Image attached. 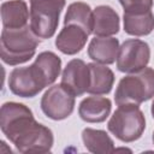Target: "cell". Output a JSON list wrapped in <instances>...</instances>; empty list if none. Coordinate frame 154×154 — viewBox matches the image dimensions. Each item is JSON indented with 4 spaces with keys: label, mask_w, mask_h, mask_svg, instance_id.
<instances>
[{
    "label": "cell",
    "mask_w": 154,
    "mask_h": 154,
    "mask_svg": "<svg viewBox=\"0 0 154 154\" xmlns=\"http://www.w3.org/2000/svg\"><path fill=\"white\" fill-rule=\"evenodd\" d=\"M0 129L6 138L23 154H43L52 150V130L38 123L31 109L20 102L8 101L0 109Z\"/></svg>",
    "instance_id": "obj_1"
},
{
    "label": "cell",
    "mask_w": 154,
    "mask_h": 154,
    "mask_svg": "<svg viewBox=\"0 0 154 154\" xmlns=\"http://www.w3.org/2000/svg\"><path fill=\"white\" fill-rule=\"evenodd\" d=\"M38 45L40 40L30 25L19 29L4 28L0 37L1 60L11 66L24 64L35 55Z\"/></svg>",
    "instance_id": "obj_2"
},
{
    "label": "cell",
    "mask_w": 154,
    "mask_h": 154,
    "mask_svg": "<svg viewBox=\"0 0 154 154\" xmlns=\"http://www.w3.org/2000/svg\"><path fill=\"white\" fill-rule=\"evenodd\" d=\"M154 97V69L144 67L123 77L114 94L117 106L137 105Z\"/></svg>",
    "instance_id": "obj_3"
},
{
    "label": "cell",
    "mask_w": 154,
    "mask_h": 154,
    "mask_svg": "<svg viewBox=\"0 0 154 154\" xmlns=\"http://www.w3.org/2000/svg\"><path fill=\"white\" fill-rule=\"evenodd\" d=\"M108 131L124 143L135 142L144 132L146 118L140 106L120 105L107 123Z\"/></svg>",
    "instance_id": "obj_4"
},
{
    "label": "cell",
    "mask_w": 154,
    "mask_h": 154,
    "mask_svg": "<svg viewBox=\"0 0 154 154\" xmlns=\"http://www.w3.org/2000/svg\"><path fill=\"white\" fill-rule=\"evenodd\" d=\"M65 4L66 0H30V28L38 38L55 34Z\"/></svg>",
    "instance_id": "obj_5"
},
{
    "label": "cell",
    "mask_w": 154,
    "mask_h": 154,
    "mask_svg": "<svg viewBox=\"0 0 154 154\" xmlns=\"http://www.w3.org/2000/svg\"><path fill=\"white\" fill-rule=\"evenodd\" d=\"M75 95L61 83L49 87L41 97V109L52 120H64L69 118L76 105Z\"/></svg>",
    "instance_id": "obj_6"
},
{
    "label": "cell",
    "mask_w": 154,
    "mask_h": 154,
    "mask_svg": "<svg viewBox=\"0 0 154 154\" xmlns=\"http://www.w3.org/2000/svg\"><path fill=\"white\" fill-rule=\"evenodd\" d=\"M150 60V47L140 38L125 40L119 46L117 69L124 73H134L144 69Z\"/></svg>",
    "instance_id": "obj_7"
},
{
    "label": "cell",
    "mask_w": 154,
    "mask_h": 154,
    "mask_svg": "<svg viewBox=\"0 0 154 154\" xmlns=\"http://www.w3.org/2000/svg\"><path fill=\"white\" fill-rule=\"evenodd\" d=\"M61 84L75 96H82L88 93L90 84V70L88 64L82 59L70 60L61 73Z\"/></svg>",
    "instance_id": "obj_8"
},
{
    "label": "cell",
    "mask_w": 154,
    "mask_h": 154,
    "mask_svg": "<svg viewBox=\"0 0 154 154\" xmlns=\"http://www.w3.org/2000/svg\"><path fill=\"white\" fill-rule=\"evenodd\" d=\"M31 71L38 84L45 89L53 84L61 71V59L51 51L41 52L30 65Z\"/></svg>",
    "instance_id": "obj_9"
},
{
    "label": "cell",
    "mask_w": 154,
    "mask_h": 154,
    "mask_svg": "<svg viewBox=\"0 0 154 154\" xmlns=\"http://www.w3.org/2000/svg\"><path fill=\"white\" fill-rule=\"evenodd\" d=\"M8 89L19 97H34L43 88L35 78L31 67H14L8 75Z\"/></svg>",
    "instance_id": "obj_10"
},
{
    "label": "cell",
    "mask_w": 154,
    "mask_h": 154,
    "mask_svg": "<svg viewBox=\"0 0 154 154\" xmlns=\"http://www.w3.org/2000/svg\"><path fill=\"white\" fill-rule=\"evenodd\" d=\"M89 34L79 25L67 24L64 25L55 38V47L63 54L75 55L79 53L88 40Z\"/></svg>",
    "instance_id": "obj_11"
},
{
    "label": "cell",
    "mask_w": 154,
    "mask_h": 154,
    "mask_svg": "<svg viewBox=\"0 0 154 154\" xmlns=\"http://www.w3.org/2000/svg\"><path fill=\"white\" fill-rule=\"evenodd\" d=\"M112 109V102L108 97L91 95L83 99L78 106L79 118L87 123L105 122Z\"/></svg>",
    "instance_id": "obj_12"
},
{
    "label": "cell",
    "mask_w": 154,
    "mask_h": 154,
    "mask_svg": "<svg viewBox=\"0 0 154 154\" xmlns=\"http://www.w3.org/2000/svg\"><path fill=\"white\" fill-rule=\"evenodd\" d=\"M119 41L112 36H95L88 46V57L99 64L111 65L117 60Z\"/></svg>",
    "instance_id": "obj_13"
},
{
    "label": "cell",
    "mask_w": 154,
    "mask_h": 154,
    "mask_svg": "<svg viewBox=\"0 0 154 154\" xmlns=\"http://www.w3.org/2000/svg\"><path fill=\"white\" fill-rule=\"evenodd\" d=\"M94 36H113L119 32L120 18L114 8L108 5H99L93 10Z\"/></svg>",
    "instance_id": "obj_14"
},
{
    "label": "cell",
    "mask_w": 154,
    "mask_h": 154,
    "mask_svg": "<svg viewBox=\"0 0 154 154\" xmlns=\"http://www.w3.org/2000/svg\"><path fill=\"white\" fill-rule=\"evenodd\" d=\"M1 22L2 28L19 29L28 25L30 10L24 0H10L1 4Z\"/></svg>",
    "instance_id": "obj_15"
},
{
    "label": "cell",
    "mask_w": 154,
    "mask_h": 154,
    "mask_svg": "<svg viewBox=\"0 0 154 154\" xmlns=\"http://www.w3.org/2000/svg\"><path fill=\"white\" fill-rule=\"evenodd\" d=\"M90 70V84L88 93L91 95H107L114 84L113 71L103 64L89 63Z\"/></svg>",
    "instance_id": "obj_16"
},
{
    "label": "cell",
    "mask_w": 154,
    "mask_h": 154,
    "mask_svg": "<svg viewBox=\"0 0 154 154\" xmlns=\"http://www.w3.org/2000/svg\"><path fill=\"white\" fill-rule=\"evenodd\" d=\"M124 31L131 36H147L154 30L153 11L144 12H124Z\"/></svg>",
    "instance_id": "obj_17"
},
{
    "label": "cell",
    "mask_w": 154,
    "mask_h": 154,
    "mask_svg": "<svg viewBox=\"0 0 154 154\" xmlns=\"http://www.w3.org/2000/svg\"><path fill=\"white\" fill-rule=\"evenodd\" d=\"M82 141L85 149L94 154L113 153L114 142L105 130L85 128L82 131Z\"/></svg>",
    "instance_id": "obj_18"
},
{
    "label": "cell",
    "mask_w": 154,
    "mask_h": 154,
    "mask_svg": "<svg viewBox=\"0 0 154 154\" xmlns=\"http://www.w3.org/2000/svg\"><path fill=\"white\" fill-rule=\"evenodd\" d=\"M93 23H94L93 10L87 2L76 1L67 6L64 18V25L67 24L79 25L90 35L93 34Z\"/></svg>",
    "instance_id": "obj_19"
},
{
    "label": "cell",
    "mask_w": 154,
    "mask_h": 154,
    "mask_svg": "<svg viewBox=\"0 0 154 154\" xmlns=\"http://www.w3.org/2000/svg\"><path fill=\"white\" fill-rule=\"evenodd\" d=\"M124 12H144L150 11L153 0H119Z\"/></svg>",
    "instance_id": "obj_20"
},
{
    "label": "cell",
    "mask_w": 154,
    "mask_h": 154,
    "mask_svg": "<svg viewBox=\"0 0 154 154\" xmlns=\"http://www.w3.org/2000/svg\"><path fill=\"white\" fill-rule=\"evenodd\" d=\"M150 113H152V117H153V119H154V100H153V102H152V107H150Z\"/></svg>",
    "instance_id": "obj_21"
},
{
    "label": "cell",
    "mask_w": 154,
    "mask_h": 154,
    "mask_svg": "<svg viewBox=\"0 0 154 154\" xmlns=\"http://www.w3.org/2000/svg\"><path fill=\"white\" fill-rule=\"evenodd\" d=\"M152 140H153V144H154V132H153V136H152Z\"/></svg>",
    "instance_id": "obj_22"
}]
</instances>
